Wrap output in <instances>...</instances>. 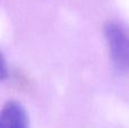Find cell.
<instances>
[{
  "instance_id": "obj_1",
  "label": "cell",
  "mask_w": 129,
  "mask_h": 128,
  "mask_svg": "<svg viewBox=\"0 0 129 128\" xmlns=\"http://www.w3.org/2000/svg\"><path fill=\"white\" fill-rule=\"evenodd\" d=\"M111 60L119 72L129 70V36L120 25L109 22L104 26Z\"/></svg>"
},
{
  "instance_id": "obj_3",
  "label": "cell",
  "mask_w": 129,
  "mask_h": 128,
  "mask_svg": "<svg viewBox=\"0 0 129 128\" xmlns=\"http://www.w3.org/2000/svg\"><path fill=\"white\" fill-rule=\"evenodd\" d=\"M7 74H8V69H7L6 60H5L4 56L0 53V82L4 81V79L6 78Z\"/></svg>"
},
{
  "instance_id": "obj_2",
  "label": "cell",
  "mask_w": 129,
  "mask_h": 128,
  "mask_svg": "<svg viewBox=\"0 0 129 128\" xmlns=\"http://www.w3.org/2000/svg\"><path fill=\"white\" fill-rule=\"evenodd\" d=\"M0 128H29L25 108L17 101H8L0 110Z\"/></svg>"
}]
</instances>
